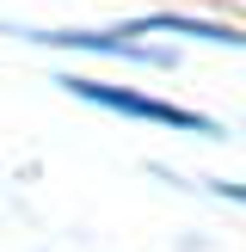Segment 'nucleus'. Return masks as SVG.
Returning <instances> with one entry per match:
<instances>
[{"label":"nucleus","instance_id":"nucleus-2","mask_svg":"<svg viewBox=\"0 0 246 252\" xmlns=\"http://www.w3.org/2000/svg\"><path fill=\"white\" fill-rule=\"evenodd\" d=\"M221 191H228V197H240V203H246V185H221Z\"/></svg>","mask_w":246,"mask_h":252},{"label":"nucleus","instance_id":"nucleus-1","mask_svg":"<svg viewBox=\"0 0 246 252\" xmlns=\"http://www.w3.org/2000/svg\"><path fill=\"white\" fill-rule=\"evenodd\" d=\"M74 86L80 98L92 105H111V111H129V117H148V123H172V129H191V135H209L215 123L197 117V111H179V105H160V98H142V93H123V86H105V80H62Z\"/></svg>","mask_w":246,"mask_h":252}]
</instances>
